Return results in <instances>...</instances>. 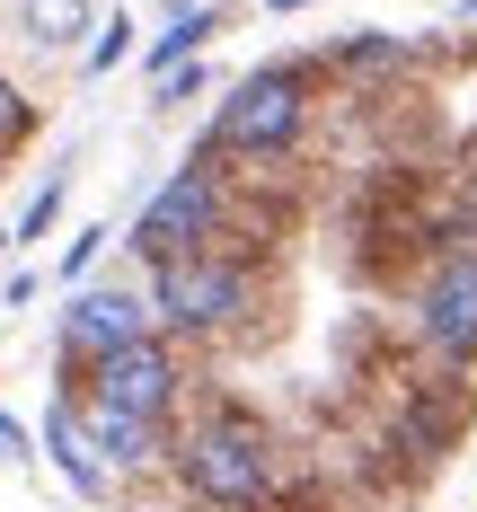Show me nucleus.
I'll return each mask as SVG.
<instances>
[{"instance_id":"nucleus-1","label":"nucleus","mask_w":477,"mask_h":512,"mask_svg":"<svg viewBox=\"0 0 477 512\" xmlns=\"http://www.w3.org/2000/svg\"><path fill=\"white\" fill-rule=\"evenodd\" d=\"M177 477H186V495H204L212 512H257L265 495H274V442H265L257 415H204L177 451Z\"/></svg>"},{"instance_id":"nucleus-2","label":"nucleus","mask_w":477,"mask_h":512,"mask_svg":"<svg viewBox=\"0 0 477 512\" xmlns=\"http://www.w3.org/2000/svg\"><path fill=\"white\" fill-rule=\"evenodd\" d=\"M301 115H310V71L301 62H265L248 71L230 98L212 106V133H204V159H274L301 142Z\"/></svg>"},{"instance_id":"nucleus-3","label":"nucleus","mask_w":477,"mask_h":512,"mask_svg":"<svg viewBox=\"0 0 477 512\" xmlns=\"http://www.w3.org/2000/svg\"><path fill=\"white\" fill-rule=\"evenodd\" d=\"M151 318L168 336H230L248 309H257V283H248V265L221 248H195V256H159L151 265Z\"/></svg>"},{"instance_id":"nucleus-4","label":"nucleus","mask_w":477,"mask_h":512,"mask_svg":"<svg viewBox=\"0 0 477 512\" xmlns=\"http://www.w3.org/2000/svg\"><path fill=\"white\" fill-rule=\"evenodd\" d=\"M212 239H221V177H212V159H186L151 204L133 212V239L124 248L142 256V265H159V256H195Z\"/></svg>"},{"instance_id":"nucleus-5","label":"nucleus","mask_w":477,"mask_h":512,"mask_svg":"<svg viewBox=\"0 0 477 512\" xmlns=\"http://www.w3.org/2000/svg\"><path fill=\"white\" fill-rule=\"evenodd\" d=\"M177 354H168V336H133V345H115V354L89 362V398H106V407L124 415H151V424H168V407H177Z\"/></svg>"},{"instance_id":"nucleus-6","label":"nucleus","mask_w":477,"mask_h":512,"mask_svg":"<svg viewBox=\"0 0 477 512\" xmlns=\"http://www.w3.org/2000/svg\"><path fill=\"white\" fill-rule=\"evenodd\" d=\"M416 327L442 362H477V256L469 248H451L433 265V283H424V301H416Z\"/></svg>"},{"instance_id":"nucleus-7","label":"nucleus","mask_w":477,"mask_h":512,"mask_svg":"<svg viewBox=\"0 0 477 512\" xmlns=\"http://www.w3.org/2000/svg\"><path fill=\"white\" fill-rule=\"evenodd\" d=\"M151 327V301L142 292H124V283H89L80 301L62 309V354L71 362H98V354H115V345H133Z\"/></svg>"},{"instance_id":"nucleus-8","label":"nucleus","mask_w":477,"mask_h":512,"mask_svg":"<svg viewBox=\"0 0 477 512\" xmlns=\"http://www.w3.org/2000/svg\"><path fill=\"white\" fill-rule=\"evenodd\" d=\"M71 424H80V442L98 451V468H151L159 451H168L151 415H124V407H106V398H71Z\"/></svg>"},{"instance_id":"nucleus-9","label":"nucleus","mask_w":477,"mask_h":512,"mask_svg":"<svg viewBox=\"0 0 477 512\" xmlns=\"http://www.w3.org/2000/svg\"><path fill=\"white\" fill-rule=\"evenodd\" d=\"M9 27H18V45L36 53V62H62V53L89 45L98 0H9Z\"/></svg>"},{"instance_id":"nucleus-10","label":"nucleus","mask_w":477,"mask_h":512,"mask_svg":"<svg viewBox=\"0 0 477 512\" xmlns=\"http://www.w3.org/2000/svg\"><path fill=\"white\" fill-rule=\"evenodd\" d=\"M45 451H53V468H62V486H71V495L106 504V468H98V451L80 442V424H71V398H53V407H45Z\"/></svg>"},{"instance_id":"nucleus-11","label":"nucleus","mask_w":477,"mask_h":512,"mask_svg":"<svg viewBox=\"0 0 477 512\" xmlns=\"http://www.w3.org/2000/svg\"><path fill=\"white\" fill-rule=\"evenodd\" d=\"M212 36H221V9H177V18H168V36L142 53V62H151V80H159V71H177V62H195Z\"/></svg>"},{"instance_id":"nucleus-12","label":"nucleus","mask_w":477,"mask_h":512,"mask_svg":"<svg viewBox=\"0 0 477 512\" xmlns=\"http://www.w3.org/2000/svg\"><path fill=\"white\" fill-rule=\"evenodd\" d=\"M327 62H336L345 80H380V71H398V62H407V45H398V36H354V45H336Z\"/></svg>"},{"instance_id":"nucleus-13","label":"nucleus","mask_w":477,"mask_h":512,"mask_svg":"<svg viewBox=\"0 0 477 512\" xmlns=\"http://www.w3.org/2000/svg\"><path fill=\"white\" fill-rule=\"evenodd\" d=\"M80 53H89V71L106 80L115 62H133V18H124V9H115V18H98V27H89V45H80Z\"/></svg>"},{"instance_id":"nucleus-14","label":"nucleus","mask_w":477,"mask_h":512,"mask_svg":"<svg viewBox=\"0 0 477 512\" xmlns=\"http://www.w3.org/2000/svg\"><path fill=\"white\" fill-rule=\"evenodd\" d=\"M62 195H71V177H62V168H53L45 186H36V204L18 212V230H9V239H45V230H53V212H62Z\"/></svg>"},{"instance_id":"nucleus-15","label":"nucleus","mask_w":477,"mask_h":512,"mask_svg":"<svg viewBox=\"0 0 477 512\" xmlns=\"http://www.w3.org/2000/svg\"><path fill=\"white\" fill-rule=\"evenodd\" d=\"M27 133H36V106H27V89H9V80H0V159L18 151Z\"/></svg>"},{"instance_id":"nucleus-16","label":"nucleus","mask_w":477,"mask_h":512,"mask_svg":"<svg viewBox=\"0 0 477 512\" xmlns=\"http://www.w3.org/2000/svg\"><path fill=\"white\" fill-rule=\"evenodd\" d=\"M106 239H115V230H80V239H71V256H62V274H71V283H80V274H89V265H98V248Z\"/></svg>"},{"instance_id":"nucleus-17","label":"nucleus","mask_w":477,"mask_h":512,"mask_svg":"<svg viewBox=\"0 0 477 512\" xmlns=\"http://www.w3.org/2000/svg\"><path fill=\"white\" fill-rule=\"evenodd\" d=\"M0 460H9V468H27V460H36V451H27V424H18V415H0Z\"/></svg>"},{"instance_id":"nucleus-18","label":"nucleus","mask_w":477,"mask_h":512,"mask_svg":"<svg viewBox=\"0 0 477 512\" xmlns=\"http://www.w3.org/2000/svg\"><path fill=\"white\" fill-rule=\"evenodd\" d=\"M265 9H274V18H292V9H310V0H265Z\"/></svg>"},{"instance_id":"nucleus-19","label":"nucleus","mask_w":477,"mask_h":512,"mask_svg":"<svg viewBox=\"0 0 477 512\" xmlns=\"http://www.w3.org/2000/svg\"><path fill=\"white\" fill-rule=\"evenodd\" d=\"M9 248H18V239H9V230H0V256H9Z\"/></svg>"}]
</instances>
